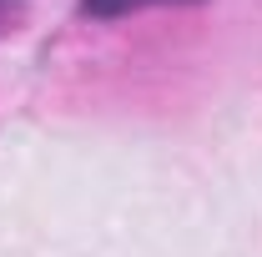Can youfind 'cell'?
I'll return each mask as SVG.
<instances>
[{
	"label": "cell",
	"instance_id": "7a4b0ae2",
	"mask_svg": "<svg viewBox=\"0 0 262 257\" xmlns=\"http://www.w3.org/2000/svg\"><path fill=\"white\" fill-rule=\"evenodd\" d=\"M15 5H20V0H0V31L10 26V15H15Z\"/></svg>",
	"mask_w": 262,
	"mask_h": 257
},
{
	"label": "cell",
	"instance_id": "6da1fadb",
	"mask_svg": "<svg viewBox=\"0 0 262 257\" xmlns=\"http://www.w3.org/2000/svg\"><path fill=\"white\" fill-rule=\"evenodd\" d=\"M136 5H157V0H81L86 15H121V10H136ZM177 5V0H171Z\"/></svg>",
	"mask_w": 262,
	"mask_h": 257
}]
</instances>
